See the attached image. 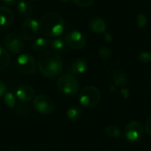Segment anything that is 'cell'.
Masks as SVG:
<instances>
[{
  "mask_svg": "<svg viewBox=\"0 0 151 151\" xmlns=\"http://www.w3.org/2000/svg\"><path fill=\"white\" fill-rule=\"evenodd\" d=\"M39 72L47 78H57L63 71L64 64L61 57L54 51H45L37 60Z\"/></svg>",
  "mask_w": 151,
  "mask_h": 151,
  "instance_id": "1",
  "label": "cell"
},
{
  "mask_svg": "<svg viewBox=\"0 0 151 151\" xmlns=\"http://www.w3.org/2000/svg\"><path fill=\"white\" fill-rule=\"evenodd\" d=\"M65 29V22L61 16L55 12L44 14L39 22V30L46 37H57L62 35Z\"/></svg>",
  "mask_w": 151,
  "mask_h": 151,
  "instance_id": "2",
  "label": "cell"
},
{
  "mask_svg": "<svg viewBox=\"0 0 151 151\" xmlns=\"http://www.w3.org/2000/svg\"><path fill=\"white\" fill-rule=\"evenodd\" d=\"M79 82L77 79L71 73L61 75L58 80V90L66 96H73L79 91Z\"/></svg>",
  "mask_w": 151,
  "mask_h": 151,
  "instance_id": "3",
  "label": "cell"
},
{
  "mask_svg": "<svg viewBox=\"0 0 151 151\" xmlns=\"http://www.w3.org/2000/svg\"><path fill=\"white\" fill-rule=\"evenodd\" d=\"M101 100V93L95 86L85 87L79 95V102L85 108L96 106Z\"/></svg>",
  "mask_w": 151,
  "mask_h": 151,
  "instance_id": "4",
  "label": "cell"
},
{
  "mask_svg": "<svg viewBox=\"0 0 151 151\" xmlns=\"http://www.w3.org/2000/svg\"><path fill=\"white\" fill-rule=\"evenodd\" d=\"M144 133V127L139 121L129 122L124 129V136L131 143L139 142L143 138Z\"/></svg>",
  "mask_w": 151,
  "mask_h": 151,
  "instance_id": "5",
  "label": "cell"
},
{
  "mask_svg": "<svg viewBox=\"0 0 151 151\" xmlns=\"http://www.w3.org/2000/svg\"><path fill=\"white\" fill-rule=\"evenodd\" d=\"M16 65L18 70L25 74V75H31L35 72L36 69V62L33 56L30 54H21L17 58Z\"/></svg>",
  "mask_w": 151,
  "mask_h": 151,
  "instance_id": "6",
  "label": "cell"
},
{
  "mask_svg": "<svg viewBox=\"0 0 151 151\" xmlns=\"http://www.w3.org/2000/svg\"><path fill=\"white\" fill-rule=\"evenodd\" d=\"M33 106L36 111L41 114H50L55 109L53 100L47 95H38L34 98Z\"/></svg>",
  "mask_w": 151,
  "mask_h": 151,
  "instance_id": "7",
  "label": "cell"
},
{
  "mask_svg": "<svg viewBox=\"0 0 151 151\" xmlns=\"http://www.w3.org/2000/svg\"><path fill=\"white\" fill-rule=\"evenodd\" d=\"M65 42L73 50H81L86 45V38L80 31L73 30L65 35Z\"/></svg>",
  "mask_w": 151,
  "mask_h": 151,
  "instance_id": "8",
  "label": "cell"
},
{
  "mask_svg": "<svg viewBox=\"0 0 151 151\" xmlns=\"http://www.w3.org/2000/svg\"><path fill=\"white\" fill-rule=\"evenodd\" d=\"M21 36L27 40L30 41L35 38L38 31H39V22H37L34 19H27L23 21L21 25Z\"/></svg>",
  "mask_w": 151,
  "mask_h": 151,
  "instance_id": "9",
  "label": "cell"
},
{
  "mask_svg": "<svg viewBox=\"0 0 151 151\" xmlns=\"http://www.w3.org/2000/svg\"><path fill=\"white\" fill-rule=\"evenodd\" d=\"M4 43L7 50L13 54H19L24 50L23 40L21 39V37L14 34H10L5 36Z\"/></svg>",
  "mask_w": 151,
  "mask_h": 151,
  "instance_id": "10",
  "label": "cell"
},
{
  "mask_svg": "<svg viewBox=\"0 0 151 151\" xmlns=\"http://www.w3.org/2000/svg\"><path fill=\"white\" fill-rule=\"evenodd\" d=\"M15 96L21 102H30L35 97V89L28 84H23L16 89Z\"/></svg>",
  "mask_w": 151,
  "mask_h": 151,
  "instance_id": "11",
  "label": "cell"
},
{
  "mask_svg": "<svg viewBox=\"0 0 151 151\" xmlns=\"http://www.w3.org/2000/svg\"><path fill=\"white\" fill-rule=\"evenodd\" d=\"M13 22V13L6 6H0V30L8 29Z\"/></svg>",
  "mask_w": 151,
  "mask_h": 151,
  "instance_id": "12",
  "label": "cell"
},
{
  "mask_svg": "<svg viewBox=\"0 0 151 151\" xmlns=\"http://www.w3.org/2000/svg\"><path fill=\"white\" fill-rule=\"evenodd\" d=\"M88 66V64L87 60L85 58H79L72 63V65L70 66V73L73 75V74L74 75L82 74L87 71Z\"/></svg>",
  "mask_w": 151,
  "mask_h": 151,
  "instance_id": "13",
  "label": "cell"
},
{
  "mask_svg": "<svg viewBox=\"0 0 151 151\" xmlns=\"http://www.w3.org/2000/svg\"><path fill=\"white\" fill-rule=\"evenodd\" d=\"M88 27L93 32L97 33V34H104L107 29L106 22L103 19L98 18V17L93 18L92 19H90L88 23Z\"/></svg>",
  "mask_w": 151,
  "mask_h": 151,
  "instance_id": "14",
  "label": "cell"
},
{
  "mask_svg": "<svg viewBox=\"0 0 151 151\" xmlns=\"http://www.w3.org/2000/svg\"><path fill=\"white\" fill-rule=\"evenodd\" d=\"M17 10H18L19 13L23 17H29L32 14V12H33L32 5L27 1H20L18 4Z\"/></svg>",
  "mask_w": 151,
  "mask_h": 151,
  "instance_id": "15",
  "label": "cell"
},
{
  "mask_svg": "<svg viewBox=\"0 0 151 151\" xmlns=\"http://www.w3.org/2000/svg\"><path fill=\"white\" fill-rule=\"evenodd\" d=\"M10 61L11 58L8 51L0 46V71H3L7 68L10 64Z\"/></svg>",
  "mask_w": 151,
  "mask_h": 151,
  "instance_id": "16",
  "label": "cell"
},
{
  "mask_svg": "<svg viewBox=\"0 0 151 151\" xmlns=\"http://www.w3.org/2000/svg\"><path fill=\"white\" fill-rule=\"evenodd\" d=\"M81 110L78 106H72L66 111V117L70 121H77L81 117Z\"/></svg>",
  "mask_w": 151,
  "mask_h": 151,
  "instance_id": "17",
  "label": "cell"
},
{
  "mask_svg": "<svg viewBox=\"0 0 151 151\" xmlns=\"http://www.w3.org/2000/svg\"><path fill=\"white\" fill-rule=\"evenodd\" d=\"M49 45V42L46 38L43 37H39L35 40L33 42V50L35 51H42L44 50Z\"/></svg>",
  "mask_w": 151,
  "mask_h": 151,
  "instance_id": "18",
  "label": "cell"
},
{
  "mask_svg": "<svg viewBox=\"0 0 151 151\" xmlns=\"http://www.w3.org/2000/svg\"><path fill=\"white\" fill-rule=\"evenodd\" d=\"M4 102L5 105L10 109H14L16 106V96L10 91H7L4 96Z\"/></svg>",
  "mask_w": 151,
  "mask_h": 151,
  "instance_id": "19",
  "label": "cell"
},
{
  "mask_svg": "<svg viewBox=\"0 0 151 151\" xmlns=\"http://www.w3.org/2000/svg\"><path fill=\"white\" fill-rule=\"evenodd\" d=\"M106 134L111 138H119L121 136V130L115 125H109L105 128Z\"/></svg>",
  "mask_w": 151,
  "mask_h": 151,
  "instance_id": "20",
  "label": "cell"
},
{
  "mask_svg": "<svg viewBox=\"0 0 151 151\" xmlns=\"http://www.w3.org/2000/svg\"><path fill=\"white\" fill-rule=\"evenodd\" d=\"M50 48L52 49V50L54 52L63 51L65 50V42L61 38H56V39H54V40L51 41V42H50Z\"/></svg>",
  "mask_w": 151,
  "mask_h": 151,
  "instance_id": "21",
  "label": "cell"
},
{
  "mask_svg": "<svg viewBox=\"0 0 151 151\" xmlns=\"http://www.w3.org/2000/svg\"><path fill=\"white\" fill-rule=\"evenodd\" d=\"M113 79H114V81H115V85H117V86L124 85V84H126L127 81V75H126L123 72H121V71H119V70H118V71H116V72L114 73V74H113Z\"/></svg>",
  "mask_w": 151,
  "mask_h": 151,
  "instance_id": "22",
  "label": "cell"
},
{
  "mask_svg": "<svg viewBox=\"0 0 151 151\" xmlns=\"http://www.w3.org/2000/svg\"><path fill=\"white\" fill-rule=\"evenodd\" d=\"M111 55H112V52H111V49L109 47L104 46L99 50V56H100V58L102 59L107 60L111 57Z\"/></svg>",
  "mask_w": 151,
  "mask_h": 151,
  "instance_id": "23",
  "label": "cell"
},
{
  "mask_svg": "<svg viewBox=\"0 0 151 151\" xmlns=\"http://www.w3.org/2000/svg\"><path fill=\"white\" fill-rule=\"evenodd\" d=\"M147 17L145 14L143 13H139L137 15V18H136V25L139 28H143L146 27L147 25Z\"/></svg>",
  "mask_w": 151,
  "mask_h": 151,
  "instance_id": "24",
  "label": "cell"
},
{
  "mask_svg": "<svg viewBox=\"0 0 151 151\" xmlns=\"http://www.w3.org/2000/svg\"><path fill=\"white\" fill-rule=\"evenodd\" d=\"M138 60L142 63H149L151 61V52L143 51L138 55Z\"/></svg>",
  "mask_w": 151,
  "mask_h": 151,
  "instance_id": "25",
  "label": "cell"
},
{
  "mask_svg": "<svg viewBox=\"0 0 151 151\" xmlns=\"http://www.w3.org/2000/svg\"><path fill=\"white\" fill-rule=\"evenodd\" d=\"M75 4L81 7H89L93 4L95 0H72Z\"/></svg>",
  "mask_w": 151,
  "mask_h": 151,
  "instance_id": "26",
  "label": "cell"
},
{
  "mask_svg": "<svg viewBox=\"0 0 151 151\" xmlns=\"http://www.w3.org/2000/svg\"><path fill=\"white\" fill-rule=\"evenodd\" d=\"M7 92V87H6V84L0 80V98L1 97H4V94Z\"/></svg>",
  "mask_w": 151,
  "mask_h": 151,
  "instance_id": "27",
  "label": "cell"
},
{
  "mask_svg": "<svg viewBox=\"0 0 151 151\" xmlns=\"http://www.w3.org/2000/svg\"><path fill=\"white\" fill-rule=\"evenodd\" d=\"M146 133L151 136V116H150L148 118V119L146 120V123H145V127H144Z\"/></svg>",
  "mask_w": 151,
  "mask_h": 151,
  "instance_id": "28",
  "label": "cell"
},
{
  "mask_svg": "<svg viewBox=\"0 0 151 151\" xmlns=\"http://www.w3.org/2000/svg\"><path fill=\"white\" fill-rule=\"evenodd\" d=\"M2 2L7 5H13V4H19L20 0H2Z\"/></svg>",
  "mask_w": 151,
  "mask_h": 151,
  "instance_id": "29",
  "label": "cell"
},
{
  "mask_svg": "<svg viewBox=\"0 0 151 151\" xmlns=\"http://www.w3.org/2000/svg\"><path fill=\"white\" fill-rule=\"evenodd\" d=\"M104 40H105L107 42H111L112 40H113L111 34H110V33H104Z\"/></svg>",
  "mask_w": 151,
  "mask_h": 151,
  "instance_id": "30",
  "label": "cell"
},
{
  "mask_svg": "<svg viewBox=\"0 0 151 151\" xmlns=\"http://www.w3.org/2000/svg\"><path fill=\"white\" fill-rule=\"evenodd\" d=\"M120 94L122 95V96H123L124 98H127V97L129 96V90L127 89V88H122V89L120 90Z\"/></svg>",
  "mask_w": 151,
  "mask_h": 151,
  "instance_id": "31",
  "label": "cell"
},
{
  "mask_svg": "<svg viewBox=\"0 0 151 151\" xmlns=\"http://www.w3.org/2000/svg\"><path fill=\"white\" fill-rule=\"evenodd\" d=\"M60 1H62V2H66V1H68V0H60Z\"/></svg>",
  "mask_w": 151,
  "mask_h": 151,
  "instance_id": "32",
  "label": "cell"
},
{
  "mask_svg": "<svg viewBox=\"0 0 151 151\" xmlns=\"http://www.w3.org/2000/svg\"><path fill=\"white\" fill-rule=\"evenodd\" d=\"M10 151H18V150H11Z\"/></svg>",
  "mask_w": 151,
  "mask_h": 151,
  "instance_id": "33",
  "label": "cell"
},
{
  "mask_svg": "<svg viewBox=\"0 0 151 151\" xmlns=\"http://www.w3.org/2000/svg\"><path fill=\"white\" fill-rule=\"evenodd\" d=\"M31 1H35V0H31Z\"/></svg>",
  "mask_w": 151,
  "mask_h": 151,
  "instance_id": "34",
  "label": "cell"
},
{
  "mask_svg": "<svg viewBox=\"0 0 151 151\" xmlns=\"http://www.w3.org/2000/svg\"><path fill=\"white\" fill-rule=\"evenodd\" d=\"M150 76H151V73H150Z\"/></svg>",
  "mask_w": 151,
  "mask_h": 151,
  "instance_id": "35",
  "label": "cell"
}]
</instances>
